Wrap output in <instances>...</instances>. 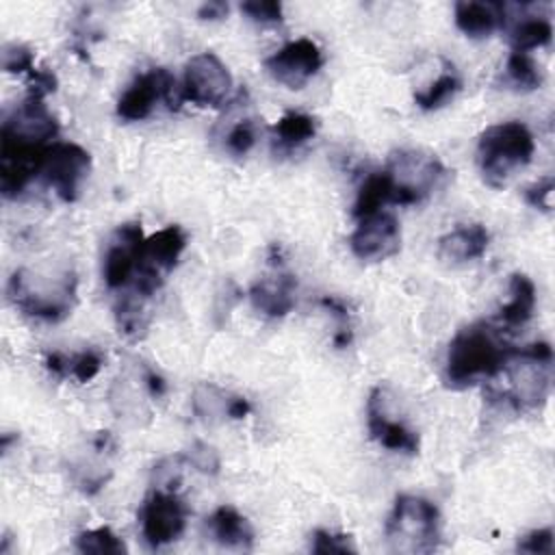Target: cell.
Segmentation results:
<instances>
[{"mask_svg": "<svg viewBox=\"0 0 555 555\" xmlns=\"http://www.w3.org/2000/svg\"><path fill=\"white\" fill-rule=\"evenodd\" d=\"M535 308V286L525 273H512L509 278V301L499 310L501 327H522Z\"/></svg>", "mask_w": 555, "mask_h": 555, "instance_id": "44dd1931", "label": "cell"}, {"mask_svg": "<svg viewBox=\"0 0 555 555\" xmlns=\"http://www.w3.org/2000/svg\"><path fill=\"white\" fill-rule=\"evenodd\" d=\"M490 245V232L483 223H460L438 238V258L447 264H464L481 258Z\"/></svg>", "mask_w": 555, "mask_h": 555, "instance_id": "9a60e30c", "label": "cell"}, {"mask_svg": "<svg viewBox=\"0 0 555 555\" xmlns=\"http://www.w3.org/2000/svg\"><path fill=\"white\" fill-rule=\"evenodd\" d=\"M366 427L375 442H379L388 451L410 453L418 451V436L403 421L390 418L386 410V390L375 386L366 401Z\"/></svg>", "mask_w": 555, "mask_h": 555, "instance_id": "4fadbf2b", "label": "cell"}, {"mask_svg": "<svg viewBox=\"0 0 555 555\" xmlns=\"http://www.w3.org/2000/svg\"><path fill=\"white\" fill-rule=\"evenodd\" d=\"M503 330L479 321L462 327L449 343L444 360V379L453 388H466L477 382L494 379L503 371L509 347L503 340Z\"/></svg>", "mask_w": 555, "mask_h": 555, "instance_id": "6da1fadb", "label": "cell"}, {"mask_svg": "<svg viewBox=\"0 0 555 555\" xmlns=\"http://www.w3.org/2000/svg\"><path fill=\"white\" fill-rule=\"evenodd\" d=\"M392 182V204L412 206L440 186L447 167L436 154L423 150H397L384 169Z\"/></svg>", "mask_w": 555, "mask_h": 555, "instance_id": "8992f818", "label": "cell"}, {"mask_svg": "<svg viewBox=\"0 0 555 555\" xmlns=\"http://www.w3.org/2000/svg\"><path fill=\"white\" fill-rule=\"evenodd\" d=\"M321 65L323 52L308 37L288 41L264 61L267 74L286 89L306 87V82L321 69Z\"/></svg>", "mask_w": 555, "mask_h": 555, "instance_id": "30bf717a", "label": "cell"}, {"mask_svg": "<svg viewBox=\"0 0 555 555\" xmlns=\"http://www.w3.org/2000/svg\"><path fill=\"white\" fill-rule=\"evenodd\" d=\"M505 72H507L509 82H512L516 89L533 91V89H538V87L542 85L540 67L535 65V61L531 59V54H525V52H509L507 63H505Z\"/></svg>", "mask_w": 555, "mask_h": 555, "instance_id": "4316f807", "label": "cell"}, {"mask_svg": "<svg viewBox=\"0 0 555 555\" xmlns=\"http://www.w3.org/2000/svg\"><path fill=\"white\" fill-rule=\"evenodd\" d=\"M141 531L150 546L176 542L186 527V505L173 490L156 488L141 507Z\"/></svg>", "mask_w": 555, "mask_h": 555, "instance_id": "9c48e42d", "label": "cell"}, {"mask_svg": "<svg viewBox=\"0 0 555 555\" xmlns=\"http://www.w3.org/2000/svg\"><path fill=\"white\" fill-rule=\"evenodd\" d=\"M186 247V234L180 225H167L145 236L137 267H147L160 275H167L180 260Z\"/></svg>", "mask_w": 555, "mask_h": 555, "instance_id": "ac0fdd59", "label": "cell"}, {"mask_svg": "<svg viewBox=\"0 0 555 555\" xmlns=\"http://www.w3.org/2000/svg\"><path fill=\"white\" fill-rule=\"evenodd\" d=\"M76 548L91 555H121L128 551L124 540L111 527L87 529L76 535Z\"/></svg>", "mask_w": 555, "mask_h": 555, "instance_id": "d4e9b609", "label": "cell"}, {"mask_svg": "<svg viewBox=\"0 0 555 555\" xmlns=\"http://www.w3.org/2000/svg\"><path fill=\"white\" fill-rule=\"evenodd\" d=\"M553 191H555V180L551 176L542 178L540 182L531 184L525 189V199L529 206L542 210V212H551L553 208Z\"/></svg>", "mask_w": 555, "mask_h": 555, "instance_id": "d590c367", "label": "cell"}, {"mask_svg": "<svg viewBox=\"0 0 555 555\" xmlns=\"http://www.w3.org/2000/svg\"><path fill=\"white\" fill-rule=\"evenodd\" d=\"M180 87L184 102L217 108L232 91V74L215 52H199L186 61Z\"/></svg>", "mask_w": 555, "mask_h": 555, "instance_id": "ba28073f", "label": "cell"}, {"mask_svg": "<svg viewBox=\"0 0 555 555\" xmlns=\"http://www.w3.org/2000/svg\"><path fill=\"white\" fill-rule=\"evenodd\" d=\"M2 69L9 74H30L35 69L33 50L24 43H7L2 48Z\"/></svg>", "mask_w": 555, "mask_h": 555, "instance_id": "d6a6232c", "label": "cell"}, {"mask_svg": "<svg viewBox=\"0 0 555 555\" xmlns=\"http://www.w3.org/2000/svg\"><path fill=\"white\" fill-rule=\"evenodd\" d=\"M258 141V126L251 117L236 119L223 134V147L232 156H245Z\"/></svg>", "mask_w": 555, "mask_h": 555, "instance_id": "f1b7e54d", "label": "cell"}, {"mask_svg": "<svg viewBox=\"0 0 555 555\" xmlns=\"http://www.w3.org/2000/svg\"><path fill=\"white\" fill-rule=\"evenodd\" d=\"M102 364H104V360L95 349H85V351L69 356V375L74 379H78L80 384H85V382H91L100 373Z\"/></svg>", "mask_w": 555, "mask_h": 555, "instance_id": "836d02e7", "label": "cell"}, {"mask_svg": "<svg viewBox=\"0 0 555 555\" xmlns=\"http://www.w3.org/2000/svg\"><path fill=\"white\" fill-rule=\"evenodd\" d=\"M553 37V24L546 17L540 15H527L516 22L509 35L512 52H525L529 54L535 48H542Z\"/></svg>", "mask_w": 555, "mask_h": 555, "instance_id": "603a6c76", "label": "cell"}, {"mask_svg": "<svg viewBox=\"0 0 555 555\" xmlns=\"http://www.w3.org/2000/svg\"><path fill=\"white\" fill-rule=\"evenodd\" d=\"M228 15V4L221 2V0H212V2H206L197 9V17L199 20H221Z\"/></svg>", "mask_w": 555, "mask_h": 555, "instance_id": "74e56055", "label": "cell"}, {"mask_svg": "<svg viewBox=\"0 0 555 555\" xmlns=\"http://www.w3.org/2000/svg\"><path fill=\"white\" fill-rule=\"evenodd\" d=\"M78 278L72 269L41 271L22 267L13 271L7 284V295L15 308L28 317L43 321L65 319L76 304Z\"/></svg>", "mask_w": 555, "mask_h": 555, "instance_id": "7a4b0ae2", "label": "cell"}, {"mask_svg": "<svg viewBox=\"0 0 555 555\" xmlns=\"http://www.w3.org/2000/svg\"><path fill=\"white\" fill-rule=\"evenodd\" d=\"M553 349L548 343H533L522 349H512L503 371L509 382L507 401L516 408H535L548 397Z\"/></svg>", "mask_w": 555, "mask_h": 555, "instance_id": "5b68a950", "label": "cell"}, {"mask_svg": "<svg viewBox=\"0 0 555 555\" xmlns=\"http://www.w3.org/2000/svg\"><path fill=\"white\" fill-rule=\"evenodd\" d=\"M384 533L395 553H431L440 542V512L425 496L399 494Z\"/></svg>", "mask_w": 555, "mask_h": 555, "instance_id": "277c9868", "label": "cell"}, {"mask_svg": "<svg viewBox=\"0 0 555 555\" xmlns=\"http://www.w3.org/2000/svg\"><path fill=\"white\" fill-rule=\"evenodd\" d=\"M533 152V134L522 121H501L486 128L477 143V163L486 184L503 186L518 169L529 165Z\"/></svg>", "mask_w": 555, "mask_h": 555, "instance_id": "3957f363", "label": "cell"}, {"mask_svg": "<svg viewBox=\"0 0 555 555\" xmlns=\"http://www.w3.org/2000/svg\"><path fill=\"white\" fill-rule=\"evenodd\" d=\"M145 386H147V392H150L154 399H156V397H163L165 390H167L165 379H163L158 373H154V371H147V373H145Z\"/></svg>", "mask_w": 555, "mask_h": 555, "instance_id": "ab89813d", "label": "cell"}, {"mask_svg": "<svg viewBox=\"0 0 555 555\" xmlns=\"http://www.w3.org/2000/svg\"><path fill=\"white\" fill-rule=\"evenodd\" d=\"M386 204H392V182H390L388 173L382 169V171L369 173L362 180L351 212L356 219H362V217L379 212Z\"/></svg>", "mask_w": 555, "mask_h": 555, "instance_id": "7402d4cb", "label": "cell"}, {"mask_svg": "<svg viewBox=\"0 0 555 555\" xmlns=\"http://www.w3.org/2000/svg\"><path fill=\"white\" fill-rule=\"evenodd\" d=\"M59 132L56 117L48 111L43 95L28 93L2 121L0 134L17 137L24 141H33L39 145H50L48 141L54 139Z\"/></svg>", "mask_w": 555, "mask_h": 555, "instance_id": "7c38bea8", "label": "cell"}, {"mask_svg": "<svg viewBox=\"0 0 555 555\" xmlns=\"http://www.w3.org/2000/svg\"><path fill=\"white\" fill-rule=\"evenodd\" d=\"M453 15H455V26L466 37L483 39L505 24V4L462 0V2H455Z\"/></svg>", "mask_w": 555, "mask_h": 555, "instance_id": "d6986e66", "label": "cell"}, {"mask_svg": "<svg viewBox=\"0 0 555 555\" xmlns=\"http://www.w3.org/2000/svg\"><path fill=\"white\" fill-rule=\"evenodd\" d=\"M115 319H117L119 334L128 338H139L145 330V317H143L141 304H137L132 297H124L115 306Z\"/></svg>", "mask_w": 555, "mask_h": 555, "instance_id": "f546056e", "label": "cell"}, {"mask_svg": "<svg viewBox=\"0 0 555 555\" xmlns=\"http://www.w3.org/2000/svg\"><path fill=\"white\" fill-rule=\"evenodd\" d=\"M184 462L191 464L193 468H197L199 473L204 475H217L219 473V453L215 451V447L202 442V440H195L184 453H182Z\"/></svg>", "mask_w": 555, "mask_h": 555, "instance_id": "1f68e13d", "label": "cell"}, {"mask_svg": "<svg viewBox=\"0 0 555 555\" xmlns=\"http://www.w3.org/2000/svg\"><path fill=\"white\" fill-rule=\"evenodd\" d=\"M251 405L245 397L241 395H232L230 403H228V418H245L249 414Z\"/></svg>", "mask_w": 555, "mask_h": 555, "instance_id": "f35d334b", "label": "cell"}, {"mask_svg": "<svg viewBox=\"0 0 555 555\" xmlns=\"http://www.w3.org/2000/svg\"><path fill=\"white\" fill-rule=\"evenodd\" d=\"M349 249L358 260L366 262H379L395 256L401 249V228L397 217L379 210L358 219V225L349 236Z\"/></svg>", "mask_w": 555, "mask_h": 555, "instance_id": "8fae6325", "label": "cell"}, {"mask_svg": "<svg viewBox=\"0 0 555 555\" xmlns=\"http://www.w3.org/2000/svg\"><path fill=\"white\" fill-rule=\"evenodd\" d=\"M230 397L232 395L219 390L212 384H202V386H197V390L193 395V410L204 421H210L215 416H228Z\"/></svg>", "mask_w": 555, "mask_h": 555, "instance_id": "83f0119b", "label": "cell"}, {"mask_svg": "<svg viewBox=\"0 0 555 555\" xmlns=\"http://www.w3.org/2000/svg\"><path fill=\"white\" fill-rule=\"evenodd\" d=\"M460 87H462V82H460L457 74L455 72H444L429 87L414 93V102L423 111H436L442 104H447L460 91Z\"/></svg>", "mask_w": 555, "mask_h": 555, "instance_id": "484cf974", "label": "cell"}, {"mask_svg": "<svg viewBox=\"0 0 555 555\" xmlns=\"http://www.w3.org/2000/svg\"><path fill=\"white\" fill-rule=\"evenodd\" d=\"M91 169V156L78 143L56 141L50 143L39 163V178L56 193L63 202L78 197L80 184Z\"/></svg>", "mask_w": 555, "mask_h": 555, "instance_id": "52a82bcc", "label": "cell"}, {"mask_svg": "<svg viewBox=\"0 0 555 555\" xmlns=\"http://www.w3.org/2000/svg\"><path fill=\"white\" fill-rule=\"evenodd\" d=\"M310 551L319 555H327V553H356L358 548L353 544V538L347 533L314 529L310 538Z\"/></svg>", "mask_w": 555, "mask_h": 555, "instance_id": "4dcf8cb0", "label": "cell"}, {"mask_svg": "<svg viewBox=\"0 0 555 555\" xmlns=\"http://www.w3.org/2000/svg\"><path fill=\"white\" fill-rule=\"evenodd\" d=\"M163 67L139 74L117 100V115L124 121H141L150 117L156 102L163 100Z\"/></svg>", "mask_w": 555, "mask_h": 555, "instance_id": "2e32d148", "label": "cell"}, {"mask_svg": "<svg viewBox=\"0 0 555 555\" xmlns=\"http://www.w3.org/2000/svg\"><path fill=\"white\" fill-rule=\"evenodd\" d=\"M295 291L297 280L291 273H275L251 284L249 301L260 314L280 319L295 308Z\"/></svg>", "mask_w": 555, "mask_h": 555, "instance_id": "e0dca14e", "label": "cell"}, {"mask_svg": "<svg viewBox=\"0 0 555 555\" xmlns=\"http://www.w3.org/2000/svg\"><path fill=\"white\" fill-rule=\"evenodd\" d=\"M143 241L145 236H143L141 223L134 221L117 228L115 241L106 249L104 264H102V275L108 288H121L134 278Z\"/></svg>", "mask_w": 555, "mask_h": 555, "instance_id": "5bb4252c", "label": "cell"}, {"mask_svg": "<svg viewBox=\"0 0 555 555\" xmlns=\"http://www.w3.org/2000/svg\"><path fill=\"white\" fill-rule=\"evenodd\" d=\"M241 13L254 22H280L282 4L275 0H249L241 4Z\"/></svg>", "mask_w": 555, "mask_h": 555, "instance_id": "8d00e7d4", "label": "cell"}, {"mask_svg": "<svg viewBox=\"0 0 555 555\" xmlns=\"http://www.w3.org/2000/svg\"><path fill=\"white\" fill-rule=\"evenodd\" d=\"M516 548L520 553H531V555H551L555 544H553V529L544 527V529H533L527 535H522L516 544Z\"/></svg>", "mask_w": 555, "mask_h": 555, "instance_id": "e575fe53", "label": "cell"}, {"mask_svg": "<svg viewBox=\"0 0 555 555\" xmlns=\"http://www.w3.org/2000/svg\"><path fill=\"white\" fill-rule=\"evenodd\" d=\"M275 137L282 145L286 147H297L306 141H310L317 132V121L312 115L299 113V111H291L286 115H282L278 119V124L273 126Z\"/></svg>", "mask_w": 555, "mask_h": 555, "instance_id": "cb8c5ba5", "label": "cell"}, {"mask_svg": "<svg viewBox=\"0 0 555 555\" xmlns=\"http://www.w3.org/2000/svg\"><path fill=\"white\" fill-rule=\"evenodd\" d=\"M206 527L215 542L228 548L249 551L254 544V529L249 520L232 505H219L208 518Z\"/></svg>", "mask_w": 555, "mask_h": 555, "instance_id": "ffe728a7", "label": "cell"}]
</instances>
